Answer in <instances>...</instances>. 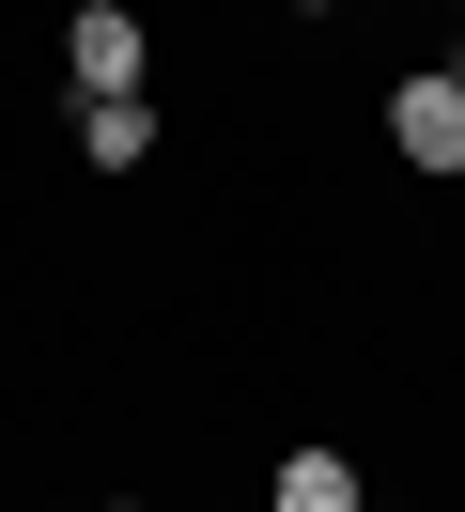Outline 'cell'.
<instances>
[{
  "label": "cell",
  "instance_id": "obj_1",
  "mask_svg": "<svg viewBox=\"0 0 465 512\" xmlns=\"http://www.w3.org/2000/svg\"><path fill=\"white\" fill-rule=\"evenodd\" d=\"M62 78H78V109H93V94H140V16H124V0H78Z\"/></svg>",
  "mask_w": 465,
  "mask_h": 512
},
{
  "label": "cell",
  "instance_id": "obj_2",
  "mask_svg": "<svg viewBox=\"0 0 465 512\" xmlns=\"http://www.w3.org/2000/svg\"><path fill=\"white\" fill-rule=\"evenodd\" d=\"M388 140L419 171H465V78H403V94H388Z\"/></svg>",
  "mask_w": 465,
  "mask_h": 512
},
{
  "label": "cell",
  "instance_id": "obj_3",
  "mask_svg": "<svg viewBox=\"0 0 465 512\" xmlns=\"http://www.w3.org/2000/svg\"><path fill=\"white\" fill-rule=\"evenodd\" d=\"M78 156H93V171H140V156H155V109H140V94H93V109H78Z\"/></svg>",
  "mask_w": 465,
  "mask_h": 512
},
{
  "label": "cell",
  "instance_id": "obj_4",
  "mask_svg": "<svg viewBox=\"0 0 465 512\" xmlns=\"http://www.w3.org/2000/svg\"><path fill=\"white\" fill-rule=\"evenodd\" d=\"M264 497H279V512H357V466H341V450H279Z\"/></svg>",
  "mask_w": 465,
  "mask_h": 512
},
{
  "label": "cell",
  "instance_id": "obj_5",
  "mask_svg": "<svg viewBox=\"0 0 465 512\" xmlns=\"http://www.w3.org/2000/svg\"><path fill=\"white\" fill-rule=\"evenodd\" d=\"M93 512H140V497H93Z\"/></svg>",
  "mask_w": 465,
  "mask_h": 512
},
{
  "label": "cell",
  "instance_id": "obj_6",
  "mask_svg": "<svg viewBox=\"0 0 465 512\" xmlns=\"http://www.w3.org/2000/svg\"><path fill=\"white\" fill-rule=\"evenodd\" d=\"M295 16H326V0H295Z\"/></svg>",
  "mask_w": 465,
  "mask_h": 512
}]
</instances>
